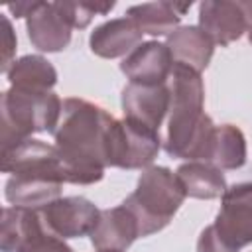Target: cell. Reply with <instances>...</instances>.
I'll list each match as a JSON object with an SVG mask.
<instances>
[{"mask_svg":"<svg viewBox=\"0 0 252 252\" xmlns=\"http://www.w3.org/2000/svg\"><path fill=\"white\" fill-rule=\"evenodd\" d=\"M63 102L51 91H26L12 87L2 94V152L18 146L37 132H55Z\"/></svg>","mask_w":252,"mask_h":252,"instance_id":"3957f363","label":"cell"},{"mask_svg":"<svg viewBox=\"0 0 252 252\" xmlns=\"http://www.w3.org/2000/svg\"><path fill=\"white\" fill-rule=\"evenodd\" d=\"M199 28L213 39V43L228 45L250 30L244 2H203L199 6Z\"/></svg>","mask_w":252,"mask_h":252,"instance_id":"9c48e42d","label":"cell"},{"mask_svg":"<svg viewBox=\"0 0 252 252\" xmlns=\"http://www.w3.org/2000/svg\"><path fill=\"white\" fill-rule=\"evenodd\" d=\"M63 183L39 179V177H24L12 175L6 183V199L14 207L24 209H43L51 201L59 199Z\"/></svg>","mask_w":252,"mask_h":252,"instance_id":"ac0fdd59","label":"cell"},{"mask_svg":"<svg viewBox=\"0 0 252 252\" xmlns=\"http://www.w3.org/2000/svg\"><path fill=\"white\" fill-rule=\"evenodd\" d=\"M209 161L219 169H236L242 167L246 161V142L244 134L232 126L222 124L215 130V142Z\"/></svg>","mask_w":252,"mask_h":252,"instance_id":"44dd1931","label":"cell"},{"mask_svg":"<svg viewBox=\"0 0 252 252\" xmlns=\"http://www.w3.org/2000/svg\"><path fill=\"white\" fill-rule=\"evenodd\" d=\"M71 24L61 14L57 2H39L28 18V35L41 51H61L71 41Z\"/></svg>","mask_w":252,"mask_h":252,"instance_id":"4fadbf2b","label":"cell"},{"mask_svg":"<svg viewBox=\"0 0 252 252\" xmlns=\"http://www.w3.org/2000/svg\"><path fill=\"white\" fill-rule=\"evenodd\" d=\"M187 197L177 173L167 167H146L138 179V187L124 199V205L140 222V236L161 230Z\"/></svg>","mask_w":252,"mask_h":252,"instance_id":"277c9868","label":"cell"},{"mask_svg":"<svg viewBox=\"0 0 252 252\" xmlns=\"http://www.w3.org/2000/svg\"><path fill=\"white\" fill-rule=\"evenodd\" d=\"M159 144V132L128 118H112L106 130L104 144L106 165L124 169L148 167L156 159Z\"/></svg>","mask_w":252,"mask_h":252,"instance_id":"5b68a950","label":"cell"},{"mask_svg":"<svg viewBox=\"0 0 252 252\" xmlns=\"http://www.w3.org/2000/svg\"><path fill=\"white\" fill-rule=\"evenodd\" d=\"M20 252H73L63 238L51 234L47 228H43L39 234H35L32 240H28Z\"/></svg>","mask_w":252,"mask_h":252,"instance_id":"7402d4cb","label":"cell"},{"mask_svg":"<svg viewBox=\"0 0 252 252\" xmlns=\"http://www.w3.org/2000/svg\"><path fill=\"white\" fill-rule=\"evenodd\" d=\"M177 177L181 179L185 193L195 199H215L224 195L226 191V181L222 171L213 165L211 161H189L179 165L175 171Z\"/></svg>","mask_w":252,"mask_h":252,"instance_id":"d6986e66","label":"cell"},{"mask_svg":"<svg viewBox=\"0 0 252 252\" xmlns=\"http://www.w3.org/2000/svg\"><path fill=\"white\" fill-rule=\"evenodd\" d=\"M112 118L104 108L89 100H63L53 136L55 148L69 169L71 183L89 185L102 179L106 167V130Z\"/></svg>","mask_w":252,"mask_h":252,"instance_id":"6da1fadb","label":"cell"},{"mask_svg":"<svg viewBox=\"0 0 252 252\" xmlns=\"http://www.w3.org/2000/svg\"><path fill=\"white\" fill-rule=\"evenodd\" d=\"M120 69L130 79V83L165 85L173 69V59L165 43L146 41L124 57Z\"/></svg>","mask_w":252,"mask_h":252,"instance_id":"8fae6325","label":"cell"},{"mask_svg":"<svg viewBox=\"0 0 252 252\" xmlns=\"http://www.w3.org/2000/svg\"><path fill=\"white\" fill-rule=\"evenodd\" d=\"M98 252H122V250H98Z\"/></svg>","mask_w":252,"mask_h":252,"instance_id":"d4e9b609","label":"cell"},{"mask_svg":"<svg viewBox=\"0 0 252 252\" xmlns=\"http://www.w3.org/2000/svg\"><path fill=\"white\" fill-rule=\"evenodd\" d=\"M39 215L51 234L59 238H77L91 234L100 211L85 197H59L45 205Z\"/></svg>","mask_w":252,"mask_h":252,"instance_id":"ba28073f","label":"cell"},{"mask_svg":"<svg viewBox=\"0 0 252 252\" xmlns=\"http://www.w3.org/2000/svg\"><path fill=\"white\" fill-rule=\"evenodd\" d=\"M6 73L12 87L26 89V91L47 93L57 83V71L47 59L39 55H26L14 61Z\"/></svg>","mask_w":252,"mask_h":252,"instance_id":"ffe728a7","label":"cell"},{"mask_svg":"<svg viewBox=\"0 0 252 252\" xmlns=\"http://www.w3.org/2000/svg\"><path fill=\"white\" fill-rule=\"evenodd\" d=\"M248 35H250V43H252V28L248 30Z\"/></svg>","mask_w":252,"mask_h":252,"instance_id":"484cf974","label":"cell"},{"mask_svg":"<svg viewBox=\"0 0 252 252\" xmlns=\"http://www.w3.org/2000/svg\"><path fill=\"white\" fill-rule=\"evenodd\" d=\"M16 49V35L12 32V24L6 16H2V71H8L12 65V55Z\"/></svg>","mask_w":252,"mask_h":252,"instance_id":"cb8c5ba5","label":"cell"},{"mask_svg":"<svg viewBox=\"0 0 252 252\" xmlns=\"http://www.w3.org/2000/svg\"><path fill=\"white\" fill-rule=\"evenodd\" d=\"M197 252H238V250L226 246V244L220 240V236L217 234L215 226L211 224V226H207V228L201 232V236H199V240H197Z\"/></svg>","mask_w":252,"mask_h":252,"instance_id":"603a6c76","label":"cell"},{"mask_svg":"<svg viewBox=\"0 0 252 252\" xmlns=\"http://www.w3.org/2000/svg\"><path fill=\"white\" fill-rule=\"evenodd\" d=\"M45 228L39 211L24 207H6L2 211V252H20L22 246Z\"/></svg>","mask_w":252,"mask_h":252,"instance_id":"e0dca14e","label":"cell"},{"mask_svg":"<svg viewBox=\"0 0 252 252\" xmlns=\"http://www.w3.org/2000/svg\"><path fill=\"white\" fill-rule=\"evenodd\" d=\"M2 171L57 183H71L69 169L57 148L33 138H28L18 146L2 152Z\"/></svg>","mask_w":252,"mask_h":252,"instance_id":"8992f818","label":"cell"},{"mask_svg":"<svg viewBox=\"0 0 252 252\" xmlns=\"http://www.w3.org/2000/svg\"><path fill=\"white\" fill-rule=\"evenodd\" d=\"M142 41V30L130 18H116L100 24L91 33V49L98 57H120L134 51Z\"/></svg>","mask_w":252,"mask_h":252,"instance_id":"5bb4252c","label":"cell"},{"mask_svg":"<svg viewBox=\"0 0 252 252\" xmlns=\"http://www.w3.org/2000/svg\"><path fill=\"white\" fill-rule=\"evenodd\" d=\"M122 110L124 118L159 132L161 120L169 112L167 85H126L122 91Z\"/></svg>","mask_w":252,"mask_h":252,"instance_id":"30bf717a","label":"cell"},{"mask_svg":"<svg viewBox=\"0 0 252 252\" xmlns=\"http://www.w3.org/2000/svg\"><path fill=\"white\" fill-rule=\"evenodd\" d=\"M191 8V2L179 4V2H150L132 6L128 10V18L136 22V26L142 30V33L152 35H165L173 33L177 30V24L181 16Z\"/></svg>","mask_w":252,"mask_h":252,"instance_id":"2e32d148","label":"cell"},{"mask_svg":"<svg viewBox=\"0 0 252 252\" xmlns=\"http://www.w3.org/2000/svg\"><path fill=\"white\" fill-rule=\"evenodd\" d=\"M213 226L220 240L234 250L252 242V183H238L224 191Z\"/></svg>","mask_w":252,"mask_h":252,"instance_id":"52a82bcc","label":"cell"},{"mask_svg":"<svg viewBox=\"0 0 252 252\" xmlns=\"http://www.w3.org/2000/svg\"><path fill=\"white\" fill-rule=\"evenodd\" d=\"M167 49L171 53L173 63L187 65L195 71H203L213 57V39L197 26L177 28L167 35Z\"/></svg>","mask_w":252,"mask_h":252,"instance_id":"9a60e30c","label":"cell"},{"mask_svg":"<svg viewBox=\"0 0 252 252\" xmlns=\"http://www.w3.org/2000/svg\"><path fill=\"white\" fill-rule=\"evenodd\" d=\"M167 83L169 124L165 152L173 158L209 161L217 126L203 112L205 87L199 71L181 63H173Z\"/></svg>","mask_w":252,"mask_h":252,"instance_id":"7a4b0ae2","label":"cell"},{"mask_svg":"<svg viewBox=\"0 0 252 252\" xmlns=\"http://www.w3.org/2000/svg\"><path fill=\"white\" fill-rule=\"evenodd\" d=\"M89 236L96 250H126L136 238H140V222L136 215L122 203L118 207L100 211Z\"/></svg>","mask_w":252,"mask_h":252,"instance_id":"7c38bea8","label":"cell"}]
</instances>
